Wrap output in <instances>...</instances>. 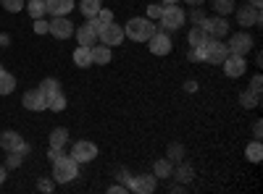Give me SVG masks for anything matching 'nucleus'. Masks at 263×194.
Wrapping results in <instances>:
<instances>
[{
	"mask_svg": "<svg viewBox=\"0 0 263 194\" xmlns=\"http://www.w3.org/2000/svg\"><path fill=\"white\" fill-rule=\"evenodd\" d=\"M156 24L150 18H129L126 27H124V37L135 39V42H147L153 34H156Z\"/></svg>",
	"mask_w": 263,
	"mask_h": 194,
	"instance_id": "nucleus-1",
	"label": "nucleus"
},
{
	"mask_svg": "<svg viewBox=\"0 0 263 194\" xmlns=\"http://www.w3.org/2000/svg\"><path fill=\"white\" fill-rule=\"evenodd\" d=\"M79 176V163L71 158V155H61L55 163H53V181L55 184H69Z\"/></svg>",
	"mask_w": 263,
	"mask_h": 194,
	"instance_id": "nucleus-2",
	"label": "nucleus"
},
{
	"mask_svg": "<svg viewBox=\"0 0 263 194\" xmlns=\"http://www.w3.org/2000/svg\"><path fill=\"white\" fill-rule=\"evenodd\" d=\"M184 8H179L177 3H171V6H166L163 8V13H161V29H166V32H174V29H182L184 27Z\"/></svg>",
	"mask_w": 263,
	"mask_h": 194,
	"instance_id": "nucleus-3",
	"label": "nucleus"
},
{
	"mask_svg": "<svg viewBox=\"0 0 263 194\" xmlns=\"http://www.w3.org/2000/svg\"><path fill=\"white\" fill-rule=\"evenodd\" d=\"M227 50H229L232 55H242V58H245V55L253 50V37H250L248 32H234V34H229Z\"/></svg>",
	"mask_w": 263,
	"mask_h": 194,
	"instance_id": "nucleus-4",
	"label": "nucleus"
},
{
	"mask_svg": "<svg viewBox=\"0 0 263 194\" xmlns=\"http://www.w3.org/2000/svg\"><path fill=\"white\" fill-rule=\"evenodd\" d=\"M0 147H3L6 153H21V155L29 153V144L24 142V137H21L18 132H11V128L0 134Z\"/></svg>",
	"mask_w": 263,
	"mask_h": 194,
	"instance_id": "nucleus-5",
	"label": "nucleus"
},
{
	"mask_svg": "<svg viewBox=\"0 0 263 194\" xmlns=\"http://www.w3.org/2000/svg\"><path fill=\"white\" fill-rule=\"evenodd\" d=\"M200 27L208 32L211 39H224L229 34V21L227 16H216V18H203L200 21Z\"/></svg>",
	"mask_w": 263,
	"mask_h": 194,
	"instance_id": "nucleus-6",
	"label": "nucleus"
},
{
	"mask_svg": "<svg viewBox=\"0 0 263 194\" xmlns=\"http://www.w3.org/2000/svg\"><path fill=\"white\" fill-rule=\"evenodd\" d=\"M48 32L55 39H69L74 37V24L69 21V16H53V21H48Z\"/></svg>",
	"mask_w": 263,
	"mask_h": 194,
	"instance_id": "nucleus-7",
	"label": "nucleus"
},
{
	"mask_svg": "<svg viewBox=\"0 0 263 194\" xmlns=\"http://www.w3.org/2000/svg\"><path fill=\"white\" fill-rule=\"evenodd\" d=\"M156 184H158V179L153 174H137V176H132V181H129V191H135V194H153V191H156Z\"/></svg>",
	"mask_w": 263,
	"mask_h": 194,
	"instance_id": "nucleus-8",
	"label": "nucleus"
},
{
	"mask_svg": "<svg viewBox=\"0 0 263 194\" xmlns=\"http://www.w3.org/2000/svg\"><path fill=\"white\" fill-rule=\"evenodd\" d=\"M71 158H74L77 163H90V160H95V158H98V144H95V142H87V139L77 142V144L71 147Z\"/></svg>",
	"mask_w": 263,
	"mask_h": 194,
	"instance_id": "nucleus-9",
	"label": "nucleus"
},
{
	"mask_svg": "<svg viewBox=\"0 0 263 194\" xmlns=\"http://www.w3.org/2000/svg\"><path fill=\"white\" fill-rule=\"evenodd\" d=\"M227 55H229V50H227V45H224L221 39H208V42H205V60H208V63L221 66Z\"/></svg>",
	"mask_w": 263,
	"mask_h": 194,
	"instance_id": "nucleus-10",
	"label": "nucleus"
},
{
	"mask_svg": "<svg viewBox=\"0 0 263 194\" xmlns=\"http://www.w3.org/2000/svg\"><path fill=\"white\" fill-rule=\"evenodd\" d=\"M147 48H150V53L153 55H168L171 50H174V42H171V37L168 34H163V32H156L150 39H147Z\"/></svg>",
	"mask_w": 263,
	"mask_h": 194,
	"instance_id": "nucleus-11",
	"label": "nucleus"
},
{
	"mask_svg": "<svg viewBox=\"0 0 263 194\" xmlns=\"http://www.w3.org/2000/svg\"><path fill=\"white\" fill-rule=\"evenodd\" d=\"M221 66H224V74H227L229 79H239V76H242V74L248 71V63H245V58H242V55H232V53L224 58Z\"/></svg>",
	"mask_w": 263,
	"mask_h": 194,
	"instance_id": "nucleus-12",
	"label": "nucleus"
},
{
	"mask_svg": "<svg viewBox=\"0 0 263 194\" xmlns=\"http://www.w3.org/2000/svg\"><path fill=\"white\" fill-rule=\"evenodd\" d=\"M237 11V21H239V27H260V8H253V6H242V8H234Z\"/></svg>",
	"mask_w": 263,
	"mask_h": 194,
	"instance_id": "nucleus-13",
	"label": "nucleus"
},
{
	"mask_svg": "<svg viewBox=\"0 0 263 194\" xmlns=\"http://www.w3.org/2000/svg\"><path fill=\"white\" fill-rule=\"evenodd\" d=\"M24 107L27 111H32V113H40V111H48V97L42 95V90L37 87V90H29V92H24Z\"/></svg>",
	"mask_w": 263,
	"mask_h": 194,
	"instance_id": "nucleus-14",
	"label": "nucleus"
},
{
	"mask_svg": "<svg viewBox=\"0 0 263 194\" xmlns=\"http://www.w3.org/2000/svg\"><path fill=\"white\" fill-rule=\"evenodd\" d=\"M98 37H100V42H105L108 48H114V45H121V42H124V29L116 24V21H111V24H108Z\"/></svg>",
	"mask_w": 263,
	"mask_h": 194,
	"instance_id": "nucleus-15",
	"label": "nucleus"
},
{
	"mask_svg": "<svg viewBox=\"0 0 263 194\" xmlns=\"http://www.w3.org/2000/svg\"><path fill=\"white\" fill-rule=\"evenodd\" d=\"M74 37H77L79 45H84V48H92L95 42H98V32H95L90 24H79V27H74Z\"/></svg>",
	"mask_w": 263,
	"mask_h": 194,
	"instance_id": "nucleus-16",
	"label": "nucleus"
},
{
	"mask_svg": "<svg viewBox=\"0 0 263 194\" xmlns=\"http://www.w3.org/2000/svg\"><path fill=\"white\" fill-rule=\"evenodd\" d=\"M111 21H114V13L108 11V8H100V11H98L92 18H87V24H90V27H92L98 34H100V32H103L108 24H111Z\"/></svg>",
	"mask_w": 263,
	"mask_h": 194,
	"instance_id": "nucleus-17",
	"label": "nucleus"
},
{
	"mask_svg": "<svg viewBox=\"0 0 263 194\" xmlns=\"http://www.w3.org/2000/svg\"><path fill=\"white\" fill-rule=\"evenodd\" d=\"M71 11H74V0H48L50 16H69Z\"/></svg>",
	"mask_w": 263,
	"mask_h": 194,
	"instance_id": "nucleus-18",
	"label": "nucleus"
},
{
	"mask_svg": "<svg viewBox=\"0 0 263 194\" xmlns=\"http://www.w3.org/2000/svg\"><path fill=\"white\" fill-rule=\"evenodd\" d=\"M90 53H92V63H98V66H105V63H111V48L105 45V42H95V45L90 48Z\"/></svg>",
	"mask_w": 263,
	"mask_h": 194,
	"instance_id": "nucleus-19",
	"label": "nucleus"
},
{
	"mask_svg": "<svg viewBox=\"0 0 263 194\" xmlns=\"http://www.w3.org/2000/svg\"><path fill=\"white\" fill-rule=\"evenodd\" d=\"M187 39H190V48H203L211 37H208V32H205L200 24H195V29H190Z\"/></svg>",
	"mask_w": 263,
	"mask_h": 194,
	"instance_id": "nucleus-20",
	"label": "nucleus"
},
{
	"mask_svg": "<svg viewBox=\"0 0 263 194\" xmlns=\"http://www.w3.org/2000/svg\"><path fill=\"white\" fill-rule=\"evenodd\" d=\"M74 63H77L79 69H90V66H92V53H90V48L77 45V50H74Z\"/></svg>",
	"mask_w": 263,
	"mask_h": 194,
	"instance_id": "nucleus-21",
	"label": "nucleus"
},
{
	"mask_svg": "<svg viewBox=\"0 0 263 194\" xmlns=\"http://www.w3.org/2000/svg\"><path fill=\"white\" fill-rule=\"evenodd\" d=\"M171 170H174V163L168 158H161V160H156V165H153V176L156 179H171Z\"/></svg>",
	"mask_w": 263,
	"mask_h": 194,
	"instance_id": "nucleus-22",
	"label": "nucleus"
},
{
	"mask_svg": "<svg viewBox=\"0 0 263 194\" xmlns=\"http://www.w3.org/2000/svg\"><path fill=\"white\" fill-rule=\"evenodd\" d=\"M171 176L177 179V181H182V184H187V181H192V179H195V170H192V165H190V163H179L177 168L171 170Z\"/></svg>",
	"mask_w": 263,
	"mask_h": 194,
	"instance_id": "nucleus-23",
	"label": "nucleus"
},
{
	"mask_svg": "<svg viewBox=\"0 0 263 194\" xmlns=\"http://www.w3.org/2000/svg\"><path fill=\"white\" fill-rule=\"evenodd\" d=\"M27 11H29V16L32 18H42L48 13V0H29V3L24 6Z\"/></svg>",
	"mask_w": 263,
	"mask_h": 194,
	"instance_id": "nucleus-24",
	"label": "nucleus"
},
{
	"mask_svg": "<svg viewBox=\"0 0 263 194\" xmlns=\"http://www.w3.org/2000/svg\"><path fill=\"white\" fill-rule=\"evenodd\" d=\"M100 8H103L100 0H79V11H82V16H87V18H92Z\"/></svg>",
	"mask_w": 263,
	"mask_h": 194,
	"instance_id": "nucleus-25",
	"label": "nucleus"
},
{
	"mask_svg": "<svg viewBox=\"0 0 263 194\" xmlns=\"http://www.w3.org/2000/svg\"><path fill=\"white\" fill-rule=\"evenodd\" d=\"M16 90V76L8 71H0V95H11Z\"/></svg>",
	"mask_w": 263,
	"mask_h": 194,
	"instance_id": "nucleus-26",
	"label": "nucleus"
},
{
	"mask_svg": "<svg viewBox=\"0 0 263 194\" xmlns=\"http://www.w3.org/2000/svg\"><path fill=\"white\" fill-rule=\"evenodd\" d=\"M66 142H69V128H63V126L53 128L50 132V147H63Z\"/></svg>",
	"mask_w": 263,
	"mask_h": 194,
	"instance_id": "nucleus-27",
	"label": "nucleus"
},
{
	"mask_svg": "<svg viewBox=\"0 0 263 194\" xmlns=\"http://www.w3.org/2000/svg\"><path fill=\"white\" fill-rule=\"evenodd\" d=\"M245 155H248V160H250V163H260V158H263L260 139H255V142H250V144L245 147Z\"/></svg>",
	"mask_w": 263,
	"mask_h": 194,
	"instance_id": "nucleus-28",
	"label": "nucleus"
},
{
	"mask_svg": "<svg viewBox=\"0 0 263 194\" xmlns=\"http://www.w3.org/2000/svg\"><path fill=\"white\" fill-rule=\"evenodd\" d=\"M211 6H213V11L218 13V16H229L237 6H234V0H211Z\"/></svg>",
	"mask_w": 263,
	"mask_h": 194,
	"instance_id": "nucleus-29",
	"label": "nucleus"
},
{
	"mask_svg": "<svg viewBox=\"0 0 263 194\" xmlns=\"http://www.w3.org/2000/svg\"><path fill=\"white\" fill-rule=\"evenodd\" d=\"M63 107H66V97H63V92H55V95H50V97H48V111L61 113Z\"/></svg>",
	"mask_w": 263,
	"mask_h": 194,
	"instance_id": "nucleus-30",
	"label": "nucleus"
},
{
	"mask_svg": "<svg viewBox=\"0 0 263 194\" xmlns=\"http://www.w3.org/2000/svg\"><path fill=\"white\" fill-rule=\"evenodd\" d=\"M258 102H260V95H255V92H250V90L239 92V105H242V107H255Z\"/></svg>",
	"mask_w": 263,
	"mask_h": 194,
	"instance_id": "nucleus-31",
	"label": "nucleus"
},
{
	"mask_svg": "<svg viewBox=\"0 0 263 194\" xmlns=\"http://www.w3.org/2000/svg\"><path fill=\"white\" fill-rule=\"evenodd\" d=\"M40 90H42V95H45V97H50V95L61 92V84H58V79H42Z\"/></svg>",
	"mask_w": 263,
	"mask_h": 194,
	"instance_id": "nucleus-32",
	"label": "nucleus"
},
{
	"mask_svg": "<svg viewBox=\"0 0 263 194\" xmlns=\"http://www.w3.org/2000/svg\"><path fill=\"white\" fill-rule=\"evenodd\" d=\"M0 6L8 13H18V11H24V0H0Z\"/></svg>",
	"mask_w": 263,
	"mask_h": 194,
	"instance_id": "nucleus-33",
	"label": "nucleus"
},
{
	"mask_svg": "<svg viewBox=\"0 0 263 194\" xmlns=\"http://www.w3.org/2000/svg\"><path fill=\"white\" fill-rule=\"evenodd\" d=\"M182 158H184V147H182V144H171V147H168V160H171V163H179Z\"/></svg>",
	"mask_w": 263,
	"mask_h": 194,
	"instance_id": "nucleus-34",
	"label": "nucleus"
},
{
	"mask_svg": "<svg viewBox=\"0 0 263 194\" xmlns=\"http://www.w3.org/2000/svg\"><path fill=\"white\" fill-rule=\"evenodd\" d=\"M161 13H163V3H153V6H147V18H161Z\"/></svg>",
	"mask_w": 263,
	"mask_h": 194,
	"instance_id": "nucleus-35",
	"label": "nucleus"
},
{
	"mask_svg": "<svg viewBox=\"0 0 263 194\" xmlns=\"http://www.w3.org/2000/svg\"><path fill=\"white\" fill-rule=\"evenodd\" d=\"M260 90H263V76H260V74H255V76H253V81H250V92L260 95Z\"/></svg>",
	"mask_w": 263,
	"mask_h": 194,
	"instance_id": "nucleus-36",
	"label": "nucleus"
},
{
	"mask_svg": "<svg viewBox=\"0 0 263 194\" xmlns=\"http://www.w3.org/2000/svg\"><path fill=\"white\" fill-rule=\"evenodd\" d=\"M53 186H55V181H53V179H42V181H37V189H40V191H45V194H50V191H53Z\"/></svg>",
	"mask_w": 263,
	"mask_h": 194,
	"instance_id": "nucleus-37",
	"label": "nucleus"
},
{
	"mask_svg": "<svg viewBox=\"0 0 263 194\" xmlns=\"http://www.w3.org/2000/svg\"><path fill=\"white\" fill-rule=\"evenodd\" d=\"M34 34H48V21L34 18Z\"/></svg>",
	"mask_w": 263,
	"mask_h": 194,
	"instance_id": "nucleus-38",
	"label": "nucleus"
},
{
	"mask_svg": "<svg viewBox=\"0 0 263 194\" xmlns=\"http://www.w3.org/2000/svg\"><path fill=\"white\" fill-rule=\"evenodd\" d=\"M21 160H24V155H21V153H8V165H11V168L21 165Z\"/></svg>",
	"mask_w": 263,
	"mask_h": 194,
	"instance_id": "nucleus-39",
	"label": "nucleus"
},
{
	"mask_svg": "<svg viewBox=\"0 0 263 194\" xmlns=\"http://www.w3.org/2000/svg\"><path fill=\"white\" fill-rule=\"evenodd\" d=\"M190 18H192V21H195V24H200V21H203V18H205V13H203V11H200V6H195V11H192V13H190Z\"/></svg>",
	"mask_w": 263,
	"mask_h": 194,
	"instance_id": "nucleus-40",
	"label": "nucleus"
},
{
	"mask_svg": "<svg viewBox=\"0 0 263 194\" xmlns=\"http://www.w3.org/2000/svg\"><path fill=\"white\" fill-rule=\"evenodd\" d=\"M124 191H129L124 184H116V186H111V189H108V194H124Z\"/></svg>",
	"mask_w": 263,
	"mask_h": 194,
	"instance_id": "nucleus-41",
	"label": "nucleus"
},
{
	"mask_svg": "<svg viewBox=\"0 0 263 194\" xmlns=\"http://www.w3.org/2000/svg\"><path fill=\"white\" fill-rule=\"evenodd\" d=\"M260 132H263V123L255 121V123H253V134H255V139H260Z\"/></svg>",
	"mask_w": 263,
	"mask_h": 194,
	"instance_id": "nucleus-42",
	"label": "nucleus"
},
{
	"mask_svg": "<svg viewBox=\"0 0 263 194\" xmlns=\"http://www.w3.org/2000/svg\"><path fill=\"white\" fill-rule=\"evenodd\" d=\"M184 3H187V6H192V8H195V6H203V3H205V0H184Z\"/></svg>",
	"mask_w": 263,
	"mask_h": 194,
	"instance_id": "nucleus-43",
	"label": "nucleus"
},
{
	"mask_svg": "<svg viewBox=\"0 0 263 194\" xmlns=\"http://www.w3.org/2000/svg\"><path fill=\"white\" fill-rule=\"evenodd\" d=\"M184 90H190V92H195V90H197V84H195V81H187V84H184Z\"/></svg>",
	"mask_w": 263,
	"mask_h": 194,
	"instance_id": "nucleus-44",
	"label": "nucleus"
},
{
	"mask_svg": "<svg viewBox=\"0 0 263 194\" xmlns=\"http://www.w3.org/2000/svg\"><path fill=\"white\" fill-rule=\"evenodd\" d=\"M6 181V165H0V184Z\"/></svg>",
	"mask_w": 263,
	"mask_h": 194,
	"instance_id": "nucleus-45",
	"label": "nucleus"
},
{
	"mask_svg": "<svg viewBox=\"0 0 263 194\" xmlns=\"http://www.w3.org/2000/svg\"><path fill=\"white\" fill-rule=\"evenodd\" d=\"M250 6H253V8H260V6H263V0H250Z\"/></svg>",
	"mask_w": 263,
	"mask_h": 194,
	"instance_id": "nucleus-46",
	"label": "nucleus"
},
{
	"mask_svg": "<svg viewBox=\"0 0 263 194\" xmlns=\"http://www.w3.org/2000/svg\"><path fill=\"white\" fill-rule=\"evenodd\" d=\"M163 6H171V3H179V0H161Z\"/></svg>",
	"mask_w": 263,
	"mask_h": 194,
	"instance_id": "nucleus-47",
	"label": "nucleus"
},
{
	"mask_svg": "<svg viewBox=\"0 0 263 194\" xmlns=\"http://www.w3.org/2000/svg\"><path fill=\"white\" fill-rule=\"evenodd\" d=\"M0 39H3V32H0Z\"/></svg>",
	"mask_w": 263,
	"mask_h": 194,
	"instance_id": "nucleus-48",
	"label": "nucleus"
}]
</instances>
